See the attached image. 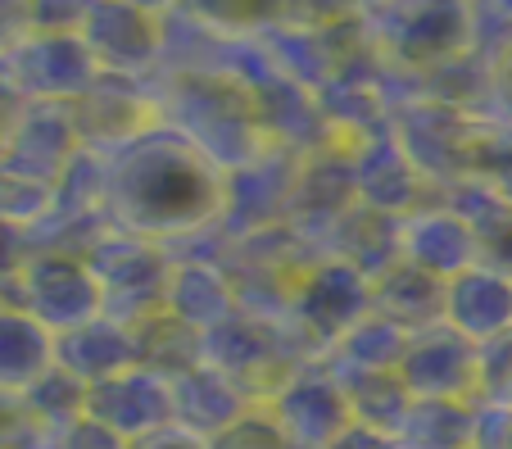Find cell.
<instances>
[{
	"mask_svg": "<svg viewBox=\"0 0 512 449\" xmlns=\"http://www.w3.org/2000/svg\"><path fill=\"white\" fill-rule=\"evenodd\" d=\"M141 449H195L191 436H177V431H159V436H150Z\"/></svg>",
	"mask_w": 512,
	"mask_h": 449,
	"instance_id": "obj_1",
	"label": "cell"
}]
</instances>
